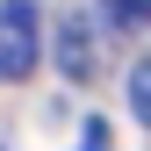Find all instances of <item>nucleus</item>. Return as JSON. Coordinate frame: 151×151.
I'll return each mask as SVG.
<instances>
[{"label":"nucleus","instance_id":"obj_2","mask_svg":"<svg viewBox=\"0 0 151 151\" xmlns=\"http://www.w3.org/2000/svg\"><path fill=\"white\" fill-rule=\"evenodd\" d=\"M58 72L65 79H93V72H101V29H93L79 7L58 22Z\"/></svg>","mask_w":151,"mask_h":151},{"label":"nucleus","instance_id":"obj_1","mask_svg":"<svg viewBox=\"0 0 151 151\" xmlns=\"http://www.w3.org/2000/svg\"><path fill=\"white\" fill-rule=\"evenodd\" d=\"M43 58V14L36 0H0V79H29Z\"/></svg>","mask_w":151,"mask_h":151},{"label":"nucleus","instance_id":"obj_3","mask_svg":"<svg viewBox=\"0 0 151 151\" xmlns=\"http://www.w3.org/2000/svg\"><path fill=\"white\" fill-rule=\"evenodd\" d=\"M129 108H137V122L151 129V58H137V65H129Z\"/></svg>","mask_w":151,"mask_h":151},{"label":"nucleus","instance_id":"obj_4","mask_svg":"<svg viewBox=\"0 0 151 151\" xmlns=\"http://www.w3.org/2000/svg\"><path fill=\"white\" fill-rule=\"evenodd\" d=\"M115 22H151V0H101Z\"/></svg>","mask_w":151,"mask_h":151}]
</instances>
